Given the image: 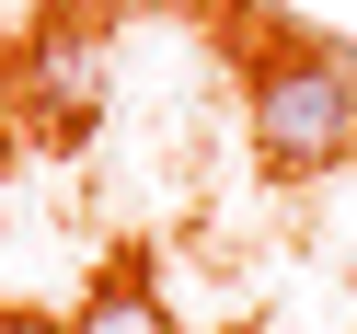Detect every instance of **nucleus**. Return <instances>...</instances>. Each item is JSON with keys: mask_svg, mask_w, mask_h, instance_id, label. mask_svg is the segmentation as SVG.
Returning <instances> with one entry per match:
<instances>
[{"mask_svg": "<svg viewBox=\"0 0 357 334\" xmlns=\"http://www.w3.org/2000/svg\"><path fill=\"white\" fill-rule=\"evenodd\" d=\"M24 104L35 116H104V24H81V12H47V24L24 35Z\"/></svg>", "mask_w": 357, "mask_h": 334, "instance_id": "nucleus-2", "label": "nucleus"}, {"mask_svg": "<svg viewBox=\"0 0 357 334\" xmlns=\"http://www.w3.org/2000/svg\"><path fill=\"white\" fill-rule=\"evenodd\" d=\"M70 334H185V323H173L150 288H104V300H81V323H70Z\"/></svg>", "mask_w": 357, "mask_h": 334, "instance_id": "nucleus-3", "label": "nucleus"}, {"mask_svg": "<svg viewBox=\"0 0 357 334\" xmlns=\"http://www.w3.org/2000/svg\"><path fill=\"white\" fill-rule=\"evenodd\" d=\"M0 334H47V323H24V311H0Z\"/></svg>", "mask_w": 357, "mask_h": 334, "instance_id": "nucleus-4", "label": "nucleus"}, {"mask_svg": "<svg viewBox=\"0 0 357 334\" xmlns=\"http://www.w3.org/2000/svg\"><path fill=\"white\" fill-rule=\"evenodd\" d=\"M242 116H254V162L277 173V185H323V173L357 162V58L277 47L242 81Z\"/></svg>", "mask_w": 357, "mask_h": 334, "instance_id": "nucleus-1", "label": "nucleus"}]
</instances>
